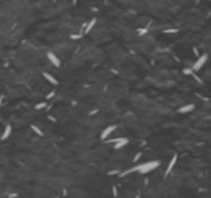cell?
<instances>
[{
  "label": "cell",
  "mask_w": 211,
  "mask_h": 198,
  "mask_svg": "<svg viewBox=\"0 0 211 198\" xmlns=\"http://www.w3.org/2000/svg\"><path fill=\"white\" fill-rule=\"evenodd\" d=\"M158 166H160V161H144V163H141V164H138V166L132 167V169H127L126 172H123V173H120V175H121V177H124V175H127V173H134V172H138V173L144 175V173L152 172V170H154V169H157Z\"/></svg>",
  "instance_id": "1"
},
{
  "label": "cell",
  "mask_w": 211,
  "mask_h": 198,
  "mask_svg": "<svg viewBox=\"0 0 211 198\" xmlns=\"http://www.w3.org/2000/svg\"><path fill=\"white\" fill-rule=\"evenodd\" d=\"M107 142H112L113 148H115V150H120V148H123L124 146L129 144V139L124 138V136H118V138H115V139H107Z\"/></svg>",
  "instance_id": "2"
},
{
  "label": "cell",
  "mask_w": 211,
  "mask_h": 198,
  "mask_svg": "<svg viewBox=\"0 0 211 198\" xmlns=\"http://www.w3.org/2000/svg\"><path fill=\"white\" fill-rule=\"evenodd\" d=\"M208 62V54H202V56H199V59L194 62V65H193V70L194 71H199V70H202L203 68V65Z\"/></svg>",
  "instance_id": "3"
},
{
  "label": "cell",
  "mask_w": 211,
  "mask_h": 198,
  "mask_svg": "<svg viewBox=\"0 0 211 198\" xmlns=\"http://www.w3.org/2000/svg\"><path fill=\"white\" fill-rule=\"evenodd\" d=\"M117 130V125L115 124H110V125H107V127L104 129V130H102L101 132V136H99V138H101V141H106L107 138H109V136L113 133V132H115Z\"/></svg>",
  "instance_id": "4"
},
{
  "label": "cell",
  "mask_w": 211,
  "mask_h": 198,
  "mask_svg": "<svg viewBox=\"0 0 211 198\" xmlns=\"http://www.w3.org/2000/svg\"><path fill=\"white\" fill-rule=\"evenodd\" d=\"M47 59L51 62V65H55V67H61V59H59L53 51H48L47 53Z\"/></svg>",
  "instance_id": "5"
},
{
  "label": "cell",
  "mask_w": 211,
  "mask_h": 198,
  "mask_svg": "<svg viewBox=\"0 0 211 198\" xmlns=\"http://www.w3.org/2000/svg\"><path fill=\"white\" fill-rule=\"evenodd\" d=\"M95 25H96V19H90L89 23L85 25L82 30H81V34H82V36H84V34H89V33H90L92 30H93V26H95Z\"/></svg>",
  "instance_id": "6"
},
{
  "label": "cell",
  "mask_w": 211,
  "mask_h": 198,
  "mask_svg": "<svg viewBox=\"0 0 211 198\" xmlns=\"http://www.w3.org/2000/svg\"><path fill=\"white\" fill-rule=\"evenodd\" d=\"M177 155H174L171 158V161H169V164H168V167H166V172H165V178H168L169 177V173L172 172V169H174V166H175V163H177Z\"/></svg>",
  "instance_id": "7"
},
{
  "label": "cell",
  "mask_w": 211,
  "mask_h": 198,
  "mask_svg": "<svg viewBox=\"0 0 211 198\" xmlns=\"http://www.w3.org/2000/svg\"><path fill=\"white\" fill-rule=\"evenodd\" d=\"M196 110V105L194 104H186V105H182L180 108H178V113H182V115H186V113H191Z\"/></svg>",
  "instance_id": "8"
},
{
  "label": "cell",
  "mask_w": 211,
  "mask_h": 198,
  "mask_svg": "<svg viewBox=\"0 0 211 198\" xmlns=\"http://www.w3.org/2000/svg\"><path fill=\"white\" fill-rule=\"evenodd\" d=\"M11 132H13V127H11V124H6V125H5V130H3V135H2V141H5L6 138H9V135H11Z\"/></svg>",
  "instance_id": "9"
},
{
  "label": "cell",
  "mask_w": 211,
  "mask_h": 198,
  "mask_svg": "<svg viewBox=\"0 0 211 198\" xmlns=\"http://www.w3.org/2000/svg\"><path fill=\"white\" fill-rule=\"evenodd\" d=\"M44 78H45L48 82H50L51 85H58V79H56V78H53V76H51L50 73H44Z\"/></svg>",
  "instance_id": "10"
},
{
  "label": "cell",
  "mask_w": 211,
  "mask_h": 198,
  "mask_svg": "<svg viewBox=\"0 0 211 198\" xmlns=\"http://www.w3.org/2000/svg\"><path fill=\"white\" fill-rule=\"evenodd\" d=\"M31 130H33V132H36V133H37V135H39V136H42V132H40L39 129H37V127H36V125H31Z\"/></svg>",
  "instance_id": "11"
},
{
  "label": "cell",
  "mask_w": 211,
  "mask_h": 198,
  "mask_svg": "<svg viewBox=\"0 0 211 198\" xmlns=\"http://www.w3.org/2000/svg\"><path fill=\"white\" fill-rule=\"evenodd\" d=\"M47 107V104L45 102H40V104H37L36 105V110H40V108H45Z\"/></svg>",
  "instance_id": "12"
},
{
  "label": "cell",
  "mask_w": 211,
  "mask_h": 198,
  "mask_svg": "<svg viewBox=\"0 0 211 198\" xmlns=\"http://www.w3.org/2000/svg\"><path fill=\"white\" fill-rule=\"evenodd\" d=\"M146 31H148L146 28H140V30H138V34H140V36H143V34H146Z\"/></svg>",
  "instance_id": "13"
},
{
  "label": "cell",
  "mask_w": 211,
  "mask_h": 198,
  "mask_svg": "<svg viewBox=\"0 0 211 198\" xmlns=\"http://www.w3.org/2000/svg\"><path fill=\"white\" fill-rule=\"evenodd\" d=\"M140 158H141V152H138V153H137V155H135V156H134V161H138V159H140Z\"/></svg>",
  "instance_id": "14"
},
{
  "label": "cell",
  "mask_w": 211,
  "mask_h": 198,
  "mask_svg": "<svg viewBox=\"0 0 211 198\" xmlns=\"http://www.w3.org/2000/svg\"><path fill=\"white\" fill-rule=\"evenodd\" d=\"M53 96H55V91H50V93L47 95V98H45V99H51Z\"/></svg>",
  "instance_id": "15"
},
{
  "label": "cell",
  "mask_w": 211,
  "mask_h": 198,
  "mask_svg": "<svg viewBox=\"0 0 211 198\" xmlns=\"http://www.w3.org/2000/svg\"><path fill=\"white\" fill-rule=\"evenodd\" d=\"M14 197H16V194H9L8 195V198H14Z\"/></svg>",
  "instance_id": "16"
}]
</instances>
